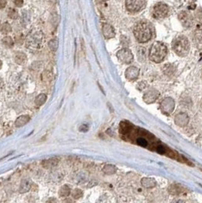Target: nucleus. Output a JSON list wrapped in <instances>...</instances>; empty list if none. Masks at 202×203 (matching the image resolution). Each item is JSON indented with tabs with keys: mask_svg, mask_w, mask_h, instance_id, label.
<instances>
[{
	"mask_svg": "<svg viewBox=\"0 0 202 203\" xmlns=\"http://www.w3.org/2000/svg\"><path fill=\"white\" fill-rule=\"evenodd\" d=\"M103 33L106 38H112L115 36V31L114 29L110 25L105 24L103 26Z\"/></svg>",
	"mask_w": 202,
	"mask_h": 203,
	"instance_id": "obj_12",
	"label": "nucleus"
},
{
	"mask_svg": "<svg viewBox=\"0 0 202 203\" xmlns=\"http://www.w3.org/2000/svg\"><path fill=\"white\" fill-rule=\"evenodd\" d=\"M72 196H73L74 199H78L82 195V192L80 189H74L72 193Z\"/></svg>",
	"mask_w": 202,
	"mask_h": 203,
	"instance_id": "obj_23",
	"label": "nucleus"
},
{
	"mask_svg": "<svg viewBox=\"0 0 202 203\" xmlns=\"http://www.w3.org/2000/svg\"><path fill=\"white\" fill-rule=\"evenodd\" d=\"M8 17L12 19H16L18 18V15H19L18 12L14 9V8H11L9 12H8Z\"/></svg>",
	"mask_w": 202,
	"mask_h": 203,
	"instance_id": "obj_22",
	"label": "nucleus"
},
{
	"mask_svg": "<svg viewBox=\"0 0 202 203\" xmlns=\"http://www.w3.org/2000/svg\"><path fill=\"white\" fill-rule=\"evenodd\" d=\"M1 66H2V62L0 61V67H1Z\"/></svg>",
	"mask_w": 202,
	"mask_h": 203,
	"instance_id": "obj_26",
	"label": "nucleus"
},
{
	"mask_svg": "<svg viewBox=\"0 0 202 203\" xmlns=\"http://www.w3.org/2000/svg\"><path fill=\"white\" fill-rule=\"evenodd\" d=\"M139 75V69L137 67L131 66L127 69L126 72H125V77L130 81H133L138 77Z\"/></svg>",
	"mask_w": 202,
	"mask_h": 203,
	"instance_id": "obj_9",
	"label": "nucleus"
},
{
	"mask_svg": "<svg viewBox=\"0 0 202 203\" xmlns=\"http://www.w3.org/2000/svg\"><path fill=\"white\" fill-rule=\"evenodd\" d=\"M172 48L176 55L185 57L188 55L190 50V43L185 36H178L172 41Z\"/></svg>",
	"mask_w": 202,
	"mask_h": 203,
	"instance_id": "obj_3",
	"label": "nucleus"
},
{
	"mask_svg": "<svg viewBox=\"0 0 202 203\" xmlns=\"http://www.w3.org/2000/svg\"><path fill=\"white\" fill-rule=\"evenodd\" d=\"M167 54V46L162 42H155L153 43L149 52V58L156 63H160L163 61Z\"/></svg>",
	"mask_w": 202,
	"mask_h": 203,
	"instance_id": "obj_4",
	"label": "nucleus"
},
{
	"mask_svg": "<svg viewBox=\"0 0 202 203\" xmlns=\"http://www.w3.org/2000/svg\"><path fill=\"white\" fill-rule=\"evenodd\" d=\"M158 96H159V92L156 91V90H150L144 96V100L146 103L150 104L157 98Z\"/></svg>",
	"mask_w": 202,
	"mask_h": 203,
	"instance_id": "obj_10",
	"label": "nucleus"
},
{
	"mask_svg": "<svg viewBox=\"0 0 202 203\" xmlns=\"http://www.w3.org/2000/svg\"><path fill=\"white\" fill-rule=\"evenodd\" d=\"M49 47L52 51H56L59 47V41L57 39H52L49 42Z\"/></svg>",
	"mask_w": 202,
	"mask_h": 203,
	"instance_id": "obj_17",
	"label": "nucleus"
},
{
	"mask_svg": "<svg viewBox=\"0 0 202 203\" xmlns=\"http://www.w3.org/2000/svg\"><path fill=\"white\" fill-rule=\"evenodd\" d=\"M46 95H44V94H41L40 95H38L37 98L35 100V104L37 105L38 107L41 106L46 102Z\"/></svg>",
	"mask_w": 202,
	"mask_h": 203,
	"instance_id": "obj_15",
	"label": "nucleus"
},
{
	"mask_svg": "<svg viewBox=\"0 0 202 203\" xmlns=\"http://www.w3.org/2000/svg\"><path fill=\"white\" fill-rule=\"evenodd\" d=\"M117 57L122 63H125V64H129L133 61L134 57L132 52H131L130 50L127 48H124L120 50L117 52Z\"/></svg>",
	"mask_w": 202,
	"mask_h": 203,
	"instance_id": "obj_7",
	"label": "nucleus"
},
{
	"mask_svg": "<svg viewBox=\"0 0 202 203\" xmlns=\"http://www.w3.org/2000/svg\"><path fill=\"white\" fill-rule=\"evenodd\" d=\"M30 120V117L29 116L25 115V116H21V117H19L17 119V120L15 121V126L17 127H21V126H23L24 125H25L26 123H28Z\"/></svg>",
	"mask_w": 202,
	"mask_h": 203,
	"instance_id": "obj_14",
	"label": "nucleus"
},
{
	"mask_svg": "<svg viewBox=\"0 0 202 203\" xmlns=\"http://www.w3.org/2000/svg\"><path fill=\"white\" fill-rule=\"evenodd\" d=\"M147 0H126L125 7L128 12L132 13L140 12L145 7Z\"/></svg>",
	"mask_w": 202,
	"mask_h": 203,
	"instance_id": "obj_5",
	"label": "nucleus"
},
{
	"mask_svg": "<svg viewBox=\"0 0 202 203\" xmlns=\"http://www.w3.org/2000/svg\"><path fill=\"white\" fill-rule=\"evenodd\" d=\"M14 4L16 6L21 7L24 4V1L23 0H14Z\"/></svg>",
	"mask_w": 202,
	"mask_h": 203,
	"instance_id": "obj_24",
	"label": "nucleus"
},
{
	"mask_svg": "<svg viewBox=\"0 0 202 203\" xmlns=\"http://www.w3.org/2000/svg\"><path fill=\"white\" fill-rule=\"evenodd\" d=\"M134 35L138 42L146 43L152 37V30L147 22L140 21L134 26Z\"/></svg>",
	"mask_w": 202,
	"mask_h": 203,
	"instance_id": "obj_2",
	"label": "nucleus"
},
{
	"mask_svg": "<svg viewBox=\"0 0 202 203\" xmlns=\"http://www.w3.org/2000/svg\"><path fill=\"white\" fill-rule=\"evenodd\" d=\"M25 59H26V56H25V54L23 53V52H19V53L16 54V63H19V64H22L23 63H25Z\"/></svg>",
	"mask_w": 202,
	"mask_h": 203,
	"instance_id": "obj_20",
	"label": "nucleus"
},
{
	"mask_svg": "<svg viewBox=\"0 0 202 203\" xmlns=\"http://www.w3.org/2000/svg\"><path fill=\"white\" fill-rule=\"evenodd\" d=\"M70 189L68 186H63L59 190V195L61 197H66L70 194Z\"/></svg>",
	"mask_w": 202,
	"mask_h": 203,
	"instance_id": "obj_16",
	"label": "nucleus"
},
{
	"mask_svg": "<svg viewBox=\"0 0 202 203\" xmlns=\"http://www.w3.org/2000/svg\"><path fill=\"white\" fill-rule=\"evenodd\" d=\"M3 43L5 46L8 47H11L13 46L14 43L12 39L10 37H5L3 39Z\"/></svg>",
	"mask_w": 202,
	"mask_h": 203,
	"instance_id": "obj_21",
	"label": "nucleus"
},
{
	"mask_svg": "<svg viewBox=\"0 0 202 203\" xmlns=\"http://www.w3.org/2000/svg\"><path fill=\"white\" fill-rule=\"evenodd\" d=\"M11 30H12V28H11L10 25L8 23H4L0 27V31L3 34H8L9 33Z\"/></svg>",
	"mask_w": 202,
	"mask_h": 203,
	"instance_id": "obj_19",
	"label": "nucleus"
},
{
	"mask_svg": "<svg viewBox=\"0 0 202 203\" xmlns=\"http://www.w3.org/2000/svg\"><path fill=\"white\" fill-rule=\"evenodd\" d=\"M7 4L6 0H0V8H5V5Z\"/></svg>",
	"mask_w": 202,
	"mask_h": 203,
	"instance_id": "obj_25",
	"label": "nucleus"
},
{
	"mask_svg": "<svg viewBox=\"0 0 202 203\" xmlns=\"http://www.w3.org/2000/svg\"><path fill=\"white\" fill-rule=\"evenodd\" d=\"M138 57L140 61H143L146 57V50L144 47H138Z\"/></svg>",
	"mask_w": 202,
	"mask_h": 203,
	"instance_id": "obj_18",
	"label": "nucleus"
},
{
	"mask_svg": "<svg viewBox=\"0 0 202 203\" xmlns=\"http://www.w3.org/2000/svg\"><path fill=\"white\" fill-rule=\"evenodd\" d=\"M30 186H31L30 181L28 179H24V180H22V182H21V186H20V193H27V192H28L30 190Z\"/></svg>",
	"mask_w": 202,
	"mask_h": 203,
	"instance_id": "obj_13",
	"label": "nucleus"
},
{
	"mask_svg": "<svg viewBox=\"0 0 202 203\" xmlns=\"http://www.w3.org/2000/svg\"><path fill=\"white\" fill-rule=\"evenodd\" d=\"M119 132L122 138L125 140L133 142L138 145L156 151L161 155H168L179 161L182 159L179 154L161 145V142L154 135L145 129L134 126L132 123L122 122L120 123Z\"/></svg>",
	"mask_w": 202,
	"mask_h": 203,
	"instance_id": "obj_1",
	"label": "nucleus"
},
{
	"mask_svg": "<svg viewBox=\"0 0 202 203\" xmlns=\"http://www.w3.org/2000/svg\"><path fill=\"white\" fill-rule=\"evenodd\" d=\"M179 19L181 21V23L183 24V26L186 27V28H189L192 25L193 19L191 16V14H189L188 12H181L179 14Z\"/></svg>",
	"mask_w": 202,
	"mask_h": 203,
	"instance_id": "obj_8",
	"label": "nucleus"
},
{
	"mask_svg": "<svg viewBox=\"0 0 202 203\" xmlns=\"http://www.w3.org/2000/svg\"><path fill=\"white\" fill-rule=\"evenodd\" d=\"M161 107L165 113H170L171 111H172V110H173L174 108L173 101L170 98L165 99L164 101L162 102Z\"/></svg>",
	"mask_w": 202,
	"mask_h": 203,
	"instance_id": "obj_11",
	"label": "nucleus"
},
{
	"mask_svg": "<svg viewBox=\"0 0 202 203\" xmlns=\"http://www.w3.org/2000/svg\"><path fill=\"white\" fill-rule=\"evenodd\" d=\"M101 1H106V0H101Z\"/></svg>",
	"mask_w": 202,
	"mask_h": 203,
	"instance_id": "obj_27",
	"label": "nucleus"
},
{
	"mask_svg": "<svg viewBox=\"0 0 202 203\" xmlns=\"http://www.w3.org/2000/svg\"><path fill=\"white\" fill-rule=\"evenodd\" d=\"M169 8L168 5L165 3H159L154 5L152 11L153 17L156 19H163L168 14Z\"/></svg>",
	"mask_w": 202,
	"mask_h": 203,
	"instance_id": "obj_6",
	"label": "nucleus"
}]
</instances>
